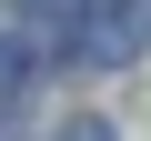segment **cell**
Returning <instances> with one entry per match:
<instances>
[{
  "label": "cell",
  "mask_w": 151,
  "mask_h": 141,
  "mask_svg": "<svg viewBox=\"0 0 151 141\" xmlns=\"http://www.w3.org/2000/svg\"><path fill=\"white\" fill-rule=\"evenodd\" d=\"M60 141H111V121H91V111H81V121H60Z\"/></svg>",
  "instance_id": "cell-1"
}]
</instances>
